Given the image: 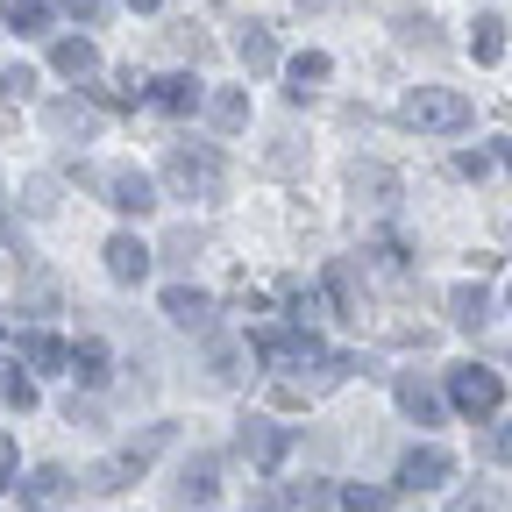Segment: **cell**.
<instances>
[{"mask_svg":"<svg viewBox=\"0 0 512 512\" xmlns=\"http://www.w3.org/2000/svg\"><path fill=\"white\" fill-rule=\"evenodd\" d=\"M356 192H370V207H392V192H399V185H392V171H377V164H370V171H356Z\"/></svg>","mask_w":512,"mask_h":512,"instance_id":"30","label":"cell"},{"mask_svg":"<svg viewBox=\"0 0 512 512\" xmlns=\"http://www.w3.org/2000/svg\"><path fill=\"white\" fill-rule=\"evenodd\" d=\"M498 157H505V171H512V143H505V150H498Z\"/></svg>","mask_w":512,"mask_h":512,"instance_id":"37","label":"cell"},{"mask_svg":"<svg viewBox=\"0 0 512 512\" xmlns=\"http://www.w3.org/2000/svg\"><path fill=\"white\" fill-rule=\"evenodd\" d=\"M0 399H8L15 413H29V406H36V377H22V363L0 370Z\"/></svg>","mask_w":512,"mask_h":512,"instance_id":"28","label":"cell"},{"mask_svg":"<svg viewBox=\"0 0 512 512\" xmlns=\"http://www.w3.org/2000/svg\"><path fill=\"white\" fill-rule=\"evenodd\" d=\"M164 448H171V427H143L128 448H114V456H100L93 470H79V491H128V484H143Z\"/></svg>","mask_w":512,"mask_h":512,"instance_id":"1","label":"cell"},{"mask_svg":"<svg viewBox=\"0 0 512 512\" xmlns=\"http://www.w3.org/2000/svg\"><path fill=\"white\" fill-rule=\"evenodd\" d=\"M164 185L178 192V200H221L228 164L207 143H164Z\"/></svg>","mask_w":512,"mask_h":512,"instance_id":"2","label":"cell"},{"mask_svg":"<svg viewBox=\"0 0 512 512\" xmlns=\"http://www.w3.org/2000/svg\"><path fill=\"white\" fill-rule=\"evenodd\" d=\"M43 128L57 143H86L93 128H100V114H93V100H79V93H57L50 107H43Z\"/></svg>","mask_w":512,"mask_h":512,"instance_id":"8","label":"cell"},{"mask_svg":"<svg viewBox=\"0 0 512 512\" xmlns=\"http://www.w3.org/2000/svg\"><path fill=\"white\" fill-rule=\"evenodd\" d=\"M0 235H8V221H0Z\"/></svg>","mask_w":512,"mask_h":512,"instance_id":"39","label":"cell"},{"mask_svg":"<svg viewBox=\"0 0 512 512\" xmlns=\"http://www.w3.org/2000/svg\"><path fill=\"white\" fill-rule=\"evenodd\" d=\"M448 470H456V456L434 448V441H420V448L399 456V491H434V484H448Z\"/></svg>","mask_w":512,"mask_h":512,"instance_id":"7","label":"cell"},{"mask_svg":"<svg viewBox=\"0 0 512 512\" xmlns=\"http://www.w3.org/2000/svg\"><path fill=\"white\" fill-rule=\"evenodd\" d=\"M328 72H335V64H328V50H299V57L285 64V93H292V100H313Z\"/></svg>","mask_w":512,"mask_h":512,"instance_id":"17","label":"cell"},{"mask_svg":"<svg viewBox=\"0 0 512 512\" xmlns=\"http://www.w3.org/2000/svg\"><path fill=\"white\" fill-rule=\"evenodd\" d=\"M107 207L128 214V221H143V214H157V185L136 164H121V171H107Z\"/></svg>","mask_w":512,"mask_h":512,"instance_id":"6","label":"cell"},{"mask_svg":"<svg viewBox=\"0 0 512 512\" xmlns=\"http://www.w3.org/2000/svg\"><path fill=\"white\" fill-rule=\"evenodd\" d=\"M150 107H164V114H200L207 93H200V79H192V72H164V79H150Z\"/></svg>","mask_w":512,"mask_h":512,"instance_id":"13","label":"cell"},{"mask_svg":"<svg viewBox=\"0 0 512 512\" xmlns=\"http://www.w3.org/2000/svg\"><path fill=\"white\" fill-rule=\"evenodd\" d=\"M399 121L420 128V136H463V128L477 121V107H470V93H456V86H413V93L399 100Z\"/></svg>","mask_w":512,"mask_h":512,"instance_id":"3","label":"cell"},{"mask_svg":"<svg viewBox=\"0 0 512 512\" xmlns=\"http://www.w3.org/2000/svg\"><path fill=\"white\" fill-rule=\"evenodd\" d=\"M36 93V72H29V64H8V72H0V107H22Z\"/></svg>","mask_w":512,"mask_h":512,"instance_id":"29","label":"cell"},{"mask_svg":"<svg viewBox=\"0 0 512 512\" xmlns=\"http://www.w3.org/2000/svg\"><path fill=\"white\" fill-rule=\"evenodd\" d=\"M399 413L406 420H420V427H441V413H448V399L434 392L427 377H399Z\"/></svg>","mask_w":512,"mask_h":512,"instance_id":"15","label":"cell"},{"mask_svg":"<svg viewBox=\"0 0 512 512\" xmlns=\"http://www.w3.org/2000/svg\"><path fill=\"white\" fill-rule=\"evenodd\" d=\"M448 512H491V498H484V491H463V498L448 505Z\"/></svg>","mask_w":512,"mask_h":512,"instance_id":"35","label":"cell"},{"mask_svg":"<svg viewBox=\"0 0 512 512\" xmlns=\"http://www.w3.org/2000/svg\"><path fill=\"white\" fill-rule=\"evenodd\" d=\"M50 72H64V79H93V72H100L93 36H57V43H50Z\"/></svg>","mask_w":512,"mask_h":512,"instance_id":"14","label":"cell"},{"mask_svg":"<svg viewBox=\"0 0 512 512\" xmlns=\"http://www.w3.org/2000/svg\"><path fill=\"white\" fill-rule=\"evenodd\" d=\"M235 448H242V456H249L256 470H278V463H285V448H292V434H285L278 420H242Z\"/></svg>","mask_w":512,"mask_h":512,"instance_id":"9","label":"cell"},{"mask_svg":"<svg viewBox=\"0 0 512 512\" xmlns=\"http://www.w3.org/2000/svg\"><path fill=\"white\" fill-rule=\"evenodd\" d=\"M456 171H463V178H477V185H484V178H491V150H463V157H456Z\"/></svg>","mask_w":512,"mask_h":512,"instance_id":"33","label":"cell"},{"mask_svg":"<svg viewBox=\"0 0 512 512\" xmlns=\"http://www.w3.org/2000/svg\"><path fill=\"white\" fill-rule=\"evenodd\" d=\"M164 313H171V328L214 335V299H207V292H192V285H171V292H164Z\"/></svg>","mask_w":512,"mask_h":512,"instance_id":"12","label":"cell"},{"mask_svg":"<svg viewBox=\"0 0 512 512\" xmlns=\"http://www.w3.org/2000/svg\"><path fill=\"white\" fill-rule=\"evenodd\" d=\"M249 349H256V363H271V370H306V363H328L335 356V349H320L313 328H264Z\"/></svg>","mask_w":512,"mask_h":512,"instance_id":"5","label":"cell"},{"mask_svg":"<svg viewBox=\"0 0 512 512\" xmlns=\"http://www.w3.org/2000/svg\"><path fill=\"white\" fill-rule=\"evenodd\" d=\"M178 484H185V505H207V498L221 491V456H192Z\"/></svg>","mask_w":512,"mask_h":512,"instance_id":"19","label":"cell"},{"mask_svg":"<svg viewBox=\"0 0 512 512\" xmlns=\"http://www.w3.org/2000/svg\"><path fill=\"white\" fill-rule=\"evenodd\" d=\"M15 491H22V512H64V498H72L79 484L64 477V470H50V463H43V470H29Z\"/></svg>","mask_w":512,"mask_h":512,"instance_id":"10","label":"cell"},{"mask_svg":"<svg viewBox=\"0 0 512 512\" xmlns=\"http://www.w3.org/2000/svg\"><path fill=\"white\" fill-rule=\"evenodd\" d=\"M72 377L79 384H107V342H79L72 349Z\"/></svg>","mask_w":512,"mask_h":512,"instance_id":"25","label":"cell"},{"mask_svg":"<svg viewBox=\"0 0 512 512\" xmlns=\"http://www.w3.org/2000/svg\"><path fill=\"white\" fill-rule=\"evenodd\" d=\"M15 363L22 370H72V349H64L57 335H22L15 342Z\"/></svg>","mask_w":512,"mask_h":512,"instance_id":"18","label":"cell"},{"mask_svg":"<svg viewBox=\"0 0 512 512\" xmlns=\"http://www.w3.org/2000/svg\"><path fill=\"white\" fill-rule=\"evenodd\" d=\"M448 406L470 413V420H491L505 406V377L498 370H477V363H456V370H448Z\"/></svg>","mask_w":512,"mask_h":512,"instance_id":"4","label":"cell"},{"mask_svg":"<svg viewBox=\"0 0 512 512\" xmlns=\"http://www.w3.org/2000/svg\"><path fill=\"white\" fill-rule=\"evenodd\" d=\"M328 299H335L342 320H363V271L349 264V256H335V264H328Z\"/></svg>","mask_w":512,"mask_h":512,"instance_id":"16","label":"cell"},{"mask_svg":"<svg viewBox=\"0 0 512 512\" xmlns=\"http://www.w3.org/2000/svg\"><path fill=\"white\" fill-rule=\"evenodd\" d=\"M50 15H57L50 0H8V8H0V22H8L15 36H43V29H50Z\"/></svg>","mask_w":512,"mask_h":512,"instance_id":"22","label":"cell"},{"mask_svg":"<svg viewBox=\"0 0 512 512\" xmlns=\"http://www.w3.org/2000/svg\"><path fill=\"white\" fill-rule=\"evenodd\" d=\"M342 512H392V491L384 484H342Z\"/></svg>","mask_w":512,"mask_h":512,"instance_id":"27","label":"cell"},{"mask_svg":"<svg viewBox=\"0 0 512 512\" xmlns=\"http://www.w3.org/2000/svg\"><path fill=\"white\" fill-rule=\"evenodd\" d=\"M484 463H505V470H512V420L484 427Z\"/></svg>","mask_w":512,"mask_h":512,"instance_id":"31","label":"cell"},{"mask_svg":"<svg viewBox=\"0 0 512 512\" xmlns=\"http://www.w3.org/2000/svg\"><path fill=\"white\" fill-rule=\"evenodd\" d=\"M363 256H370V264H377L384 278H406V271H413V256H406V242H392V235H384V242H370Z\"/></svg>","mask_w":512,"mask_h":512,"instance_id":"26","label":"cell"},{"mask_svg":"<svg viewBox=\"0 0 512 512\" xmlns=\"http://www.w3.org/2000/svg\"><path fill=\"white\" fill-rule=\"evenodd\" d=\"M100 256H107V278H114V285H143V278H150V256H157V249H150V242H136V235H114V242H107Z\"/></svg>","mask_w":512,"mask_h":512,"instance_id":"11","label":"cell"},{"mask_svg":"<svg viewBox=\"0 0 512 512\" xmlns=\"http://www.w3.org/2000/svg\"><path fill=\"white\" fill-rule=\"evenodd\" d=\"M200 114H207L214 128H242V121H249V93H242V86H221V93H207Z\"/></svg>","mask_w":512,"mask_h":512,"instance_id":"23","label":"cell"},{"mask_svg":"<svg viewBox=\"0 0 512 512\" xmlns=\"http://www.w3.org/2000/svg\"><path fill=\"white\" fill-rule=\"evenodd\" d=\"M235 57L249 64V72H271V64H278V43H271V29H264V22H249V29L235 36Z\"/></svg>","mask_w":512,"mask_h":512,"instance_id":"20","label":"cell"},{"mask_svg":"<svg viewBox=\"0 0 512 512\" xmlns=\"http://www.w3.org/2000/svg\"><path fill=\"white\" fill-rule=\"evenodd\" d=\"M448 320H456V328H484V320H491L484 285H456V292H448Z\"/></svg>","mask_w":512,"mask_h":512,"instance_id":"21","label":"cell"},{"mask_svg":"<svg viewBox=\"0 0 512 512\" xmlns=\"http://www.w3.org/2000/svg\"><path fill=\"white\" fill-rule=\"evenodd\" d=\"M128 8H143V15H157V8H164V0H128Z\"/></svg>","mask_w":512,"mask_h":512,"instance_id":"36","label":"cell"},{"mask_svg":"<svg viewBox=\"0 0 512 512\" xmlns=\"http://www.w3.org/2000/svg\"><path fill=\"white\" fill-rule=\"evenodd\" d=\"M470 57H477V64H498V57H505V22H498V15H477V22H470Z\"/></svg>","mask_w":512,"mask_h":512,"instance_id":"24","label":"cell"},{"mask_svg":"<svg viewBox=\"0 0 512 512\" xmlns=\"http://www.w3.org/2000/svg\"><path fill=\"white\" fill-rule=\"evenodd\" d=\"M57 8H64V15H72V22H86V29H93V22L107 15V0H57Z\"/></svg>","mask_w":512,"mask_h":512,"instance_id":"32","label":"cell"},{"mask_svg":"<svg viewBox=\"0 0 512 512\" xmlns=\"http://www.w3.org/2000/svg\"><path fill=\"white\" fill-rule=\"evenodd\" d=\"M505 299H512V292H505Z\"/></svg>","mask_w":512,"mask_h":512,"instance_id":"40","label":"cell"},{"mask_svg":"<svg viewBox=\"0 0 512 512\" xmlns=\"http://www.w3.org/2000/svg\"><path fill=\"white\" fill-rule=\"evenodd\" d=\"M299 8H320V0H299Z\"/></svg>","mask_w":512,"mask_h":512,"instance_id":"38","label":"cell"},{"mask_svg":"<svg viewBox=\"0 0 512 512\" xmlns=\"http://www.w3.org/2000/svg\"><path fill=\"white\" fill-rule=\"evenodd\" d=\"M15 484V434H0V491Z\"/></svg>","mask_w":512,"mask_h":512,"instance_id":"34","label":"cell"}]
</instances>
